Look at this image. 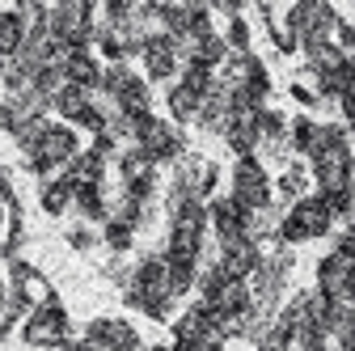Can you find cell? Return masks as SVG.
<instances>
[{
    "mask_svg": "<svg viewBox=\"0 0 355 351\" xmlns=\"http://www.w3.org/2000/svg\"><path fill=\"white\" fill-rule=\"evenodd\" d=\"M334 221V212L326 207V199H300L288 221H284V241H309V237H322Z\"/></svg>",
    "mask_w": 355,
    "mask_h": 351,
    "instance_id": "obj_1",
    "label": "cell"
},
{
    "mask_svg": "<svg viewBox=\"0 0 355 351\" xmlns=\"http://www.w3.org/2000/svg\"><path fill=\"white\" fill-rule=\"evenodd\" d=\"M233 199L241 203V207H250V212H262L266 203H271V187H266V173L258 169V161H241V169H237V178H233Z\"/></svg>",
    "mask_w": 355,
    "mask_h": 351,
    "instance_id": "obj_2",
    "label": "cell"
},
{
    "mask_svg": "<svg viewBox=\"0 0 355 351\" xmlns=\"http://www.w3.org/2000/svg\"><path fill=\"white\" fill-rule=\"evenodd\" d=\"M60 339H64V314L55 305H42L26 322V343H60Z\"/></svg>",
    "mask_w": 355,
    "mask_h": 351,
    "instance_id": "obj_3",
    "label": "cell"
},
{
    "mask_svg": "<svg viewBox=\"0 0 355 351\" xmlns=\"http://www.w3.org/2000/svg\"><path fill=\"white\" fill-rule=\"evenodd\" d=\"M169 110H173V119H199L203 114V98L191 89V85H178V89L169 94Z\"/></svg>",
    "mask_w": 355,
    "mask_h": 351,
    "instance_id": "obj_4",
    "label": "cell"
},
{
    "mask_svg": "<svg viewBox=\"0 0 355 351\" xmlns=\"http://www.w3.org/2000/svg\"><path fill=\"white\" fill-rule=\"evenodd\" d=\"M76 203H80L85 216H94V221H98V216H106V203H102V187L98 182H80L76 187Z\"/></svg>",
    "mask_w": 355,
    "mask_h": 351,
    "instance_id": "obj_5",
    "label": "cell"
},
{
    "mask_svg": "<svg viewBox=\"0 0 355 351\" xmlns=\"http://www.w3.org/2000/svg\"><path fill=\"white\" fill-rule=\"evenodd\" d=\"M106 241H110L114 250H127V246H131V225H127V221H110V225H106Z\"/></svg>",
    "mask_w": 355,
    "mask_h": 351,
    "instance_id": "obj_6",
    "label": "cell"
}]
</instances>
